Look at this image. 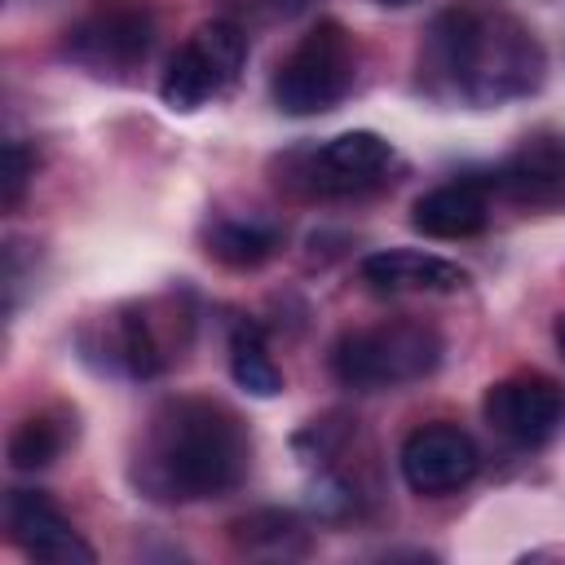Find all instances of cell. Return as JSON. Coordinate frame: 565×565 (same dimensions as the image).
I'll list each match as a JSON object with an SVG mask.
<instances>
[{
	"label": "cell",
	"mask_w": 565,
	"mask_h": 565,
	"mask_svg": "<svg viewBox=\"0 0 565 565\" xmlns=\"http://www.w3.org/2000/svg\"><path fill=\"white\" fill-rule=\"evenodd\" d=\"M415 71L433 102L481 110L530 97L547 75V53L516 13L486 0H455L428 22Z\"/></svg>",
	"instance_id": "obj_1"
},
{
	"label": "cell",
	"mask_w": 565,
	"mask_h": 565,
	"mask_svg": "<svg viewBox=\"0 0 565 565\" xmlns=\"http://www.w3.org/2000/svg\"><path fill=\"white\" fill-rule=\"evenodd\" d=\"M252 468L247 424L216 397H168L132 455V481L159 503L221 499L243 486Z\"/></svg>",
	"instance_id": "obj_2"
},
{
	"label": "cell",
	"mask_w": 565,
	"mask_h": 565,
	"mask_svg": "<svg viewBox=\"0 0 565 565\" xmlns=\"http://www.w3.org/2000/svg\"><path fill=\"white\" fill-rule=\"evenodd\" d=\"M441 349L446 344L437 327L393 318V322L344 331L331 344V375L353 393H384V388H402L433 375L441 362Z\"/></svg>",
	"instance_id": "obj_3"
},
{
	"label": "cell",
	"mask_w": 565,
	"mask_h": 565,
	"mask_svg": "<svg viewBox=\"0 0 565 565\" xmlns=\"http://www.w3.org/2000/svg\"><path fill=\"white\" fill-rule=\"evenodd\" d=\"M185 340H190V313L177 300H132V305L102 313L84 331L88 358L97 353L106 371L128 375V380L163 375L172 358H181L177 349Z\"/></svg>",
	"instance_id": "obj_4"
},
{
	"label": "cell",
	"mask_w": 565,
	"mask_h": 565,
	"mask_svg": "<svg viewBox=\"0 0 565 565\" xmlns=\"http://www.w3.org/2000/svg\"><path fill=\"white\" fill-rule=\"evenodd\" d=\"M353 75H358L353 35L335 18H322L278 62V71L269 79V97L282 115L309 119V115H322V110L340 106L353 88Z\"/></svg>",
	"instance_id": "obj_5"
},
{
	"label": "cell",
	"mask_w": 565,
	"mask_h": 565,
	"mask_svg": "<svg viewBox=\"0 0 565 565\" xmlns=\"http://www.w3.org/2000/svg\"><path fill=\"white\" fill-rule=\"evenodd\" d=\"M278 181L291 185L296 194L309 199H349V194H366L380 190L393 172V146L371 132V128H353L340 132L322 146L309 150H291L287 159H278Z\"/></svg>",
	"instance_id": "obj_6"
},
{
	"label": "cell",
	"mask_w": 565,
	"mask_h": 565,
	"mask_svg": "<svg viewBox=\"0 0 565 565\" xmlns=\"http://www.w3.org/2000/svg\"><path fill=\"white\" fill-rule=\"evenodd\" d=\"M154 44V13L146 0H93L62 35V53L97 75V79H119L146 62Z\"/></svg>",
	"instance_id": "obj_7"
},
{
	"label": "cell",
	"mask_w": 565,
	"mask_h": 565,
	"mask_svg": "<svg viewBox=\"0 0 565 565\" xmlns=\"http://www.w3.org/2000/svg\"><path fill=\"white\" fill-rule=\"evenodd\" d=\"M247 62V31L234 18H212L203 26H194V35L172 53L163 79H159V97L163 106L190 115L199 106H207L212 97H221L238 71Z\"/></svg>",
	"instance_id": "obj_8"
},
{
	"label": "cell",
	"mask_w": 565,
	"mask_h": 565,
	"mask_svg": "<svg viewBox=\"0 0 565 565\" xmlns=\"http://www.w3.org/2000/svg\"><path fill=\"white\" fill-rule=\"evenodd\" d=\"M481 415L503 441H512L521 450H534L561 428L565 393L556 388V380H547L539 371H516V375H503L486 388Z\"/></svg>",
	"instance_id": "obj_9"
},
{
	"label": "cell",
	"mask_w": 565,
	"mask_h": 565,
	"mask_svg": "<svg viewBox=\"0 0 565 565\" xmlns=\"http://www.w3.org/2000/svg\"><path fill=\"white\" fill-rule=\"evenodd\" d=\"M397 468L415 494L441 499V494L463 490L477 477L481 450L459 424H419L415 433H406L397 450Z\"/></svg>",
	"instance_id": "obj_10"
},
{
	"label": "cell",
	"mask_w": 565,
	"mask_h": 565,
	"mask_svg": "<svg viewBox=\"0 0 565 565\" xmlns=\"http://www.w3.org/2000/svg\"><path fill=\"white\" fill-rule=\"evenodd\" d=\"M4 530H9L13 547L31 561H44V565H93L97 561V552L66 521V512L40 490H9Z\"/></svg>",
	"instance_id": "obj_11"
},
{
	"label": "cell",
	"mask_w": 565,
	"mask_h": 565,
	"mask_svg": "<svg viewBox=\"0 0 565 565\" xmlns=\"http://www.w3.org/2000/svg\"><path fill=\"white\" fill-rule=\"evenodd\" d=\"M494 190H503L516 207L547 212L565 203V132L539 128L516 141V150L499 163Z\"/></svg>",
	"instance_id": "obj_12"
},
{
	"label": "cell",
	"mask_w": 565,
	"mask_h": 565,
	"mask_svg": "<svg viewBox=\"0 0 565 565\" xmlns=\"http://www.w3.org/2000/svg\"><path fill=\"white\" fill-rule=\"evenodd\" d=\"M358 278L375 291V296H446L468 287V269H459L455 260L437 256V252H419V247H388V252H371L358 265Z\"/></svg>",
	"instance_id": "obj_13"
},
{
	"label": "cell",
	"mask_w": 565,
	"mask_h": 565,
	"mask_svg": "<svg viewBox=\"0 0 565 565\" xmlns=\"http://www.w3.org/2000/svg\"><path fill=\"white\" fill-rule=\"evenodd\" d=\"M411 225L424 238H477L490 225V185L477 177H455L424 190L411 207Z\"/></svg>",
	"instance_id": "obj_14"
},
{
	"label": "cell",
	"mask_w": 565,
	"mask_h": 565,
	"mask_svg": "<svg viewBox=\"0 0 565 565\" xmlns=\"http://www.w3.org/2000/svg\"><path fill=\"white\" fill-rule=\"evenodd\" d=\"M282 230L256 216H216L203 225V252L225 269H256L278 256Z\"/></svg>",
	"instance_id": "obj_15"
},
{
	"label": "cell",
	"mask_w": 565,
	"mask_h": 565,
	"mask_svg": "<svg viewBox=\"0 0 565 565\" xmlns=\"http://www.w3.org/2000/svg\"><path fill=\"white\" fill-rule=\"evenodd\" d=\"M230 375L243 393L252 397H274L282 393V371L278 362L269 358V344H265V331L260 322L252 318H238L234 331H230Z\"/></svg>",
	"instance_id": "obj_16"
},
{
	"label": "cell",
	"mask_w": 565,
	"mask_h": 565,
	"mask_svg": "<svg viewBox=\"0 0 565 565\" xmlns=\"http://www.w3.org/2000/svg\"><path fill=\"white\" fill-rule=\"evenodd\" d=\"M234 543L252 556H300L305 552V530L291 512H278V508H260V512H247L238 516L234 525Z\"/></svg>",
	"instance_id": "obj_17"
},
{
	"label": "cell",
	"mask_w": 565,
	"mask_h": 565,
	"mask_svg": "<svg viewBox=\"0 0 565 565\" xmlns=\"http://www.w3.org/2000/svg\"><path fill=\"white\" fill-rule=\"evenodd\" d=\"M66 424L53 415H26L13 433H9V463L18 472H40L49 468L62 450H66Z\"/></svg>",
	"instance_id": "obj_18"
},
{
	"label": "cell",
	"mask_w": 565,
	"mask_h": 565,
	"mask_svg": "<svg viewBox=\"0 0 565 565\" xmlns=\"http://www.w3.org/2000/svg\"><path fill=\"white\" fill-rule=\"evenodd\" d=\"M31 177H35V159L26 154V146H22L18 137L4 141V207H9V212L22 203Z\"/></svg>",
	"instance_id": "obj_19"
},
{
	"label": "cell",
	"mask_w": 565,
	"mask_h": 565,
	"mask_svg": "<svg viewBox=\"0 0 565 565\" xmlns=\"http://www.w3.org/2000/svg\"><path fill=\"white\" fill-rule=\"evenodd\" d=\"M238 9H247V18H260V22H278V18H296L309 0H234Z\"/></svg>",
	"instance_id": "obj_20"
},
{
	"label": "cell",
	"mask_w": 565,
	"mask_h": 565,
	"mask_svg": "<svg viewBox=\"0 0 565 565\" xmlns=\"http://www.w3.org/2000/svg\"><path fill=\"white\" fill-rule=\"evenodd\" d=\"M552 340H556V353L565 358V313L556 318V327H552Z\"/></svg>",
	"instance_id": "obj_21"
},
{
	"label": "cell",
	"mask_w": 565,
	"mask_h": 565,
	"mask_svg": "<svg viewBox=\"0 0 565 565\" xmlns=\"http://www.w3.org/2000/svg\"><path fill=\"white\" fill-rule=\"evenodd\" d=\"M380 4H388V9H406V4H415V0H380Z\"/></svg>",
	"instance_id": "obj_22"
}]
</instances>
